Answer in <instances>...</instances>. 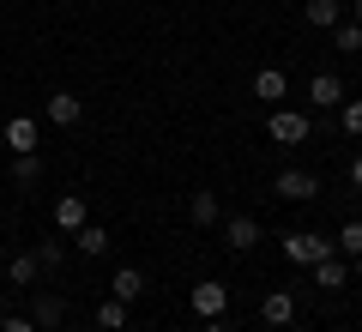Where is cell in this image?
<instances>
[{"label": "cell", "mask_w": 362, "mask_h": 332, "mask_svg": "<svg viewBox=\"0 0 362 332\" xmlns=\"http://www.w3.org/2000/svg\"><path fill=\"white\" fill-rule=\"evenodd\" d=\"M278 248H284V260H290V266H314V260L338 254V248L326 242L320 230H290V236H278Z\"/></svg>", "instance_id": "cell-1"}, {"label": "cell", "mask_w": 362, "mask_h": 332, "mask_svg": "<svg viewBox=\"0 0 362 332\" xmlns=\"http://www.w3.org/2000/svg\"><path fill=\"white\" fill-rule=\"evenodd\" d=\"M308 133H314V121L302 115V109H272L266 115V139L272 145H308Z\"/></svg>", "instance_id": "cell-2"}, {"label": "cell", "mask_w": 362, "mask_h": 332, "mask_svg": "<svg viewBox=\"0 0 362 332\" xmlns=\"http://www.w3.org/2000/svg\"><path fill=\"white\" fill-rule=\"evenodd\" d=\"M194 314L199 320H223L230 314V284L223 278H199L194 284Z\"/></svg>", "instance_id": "cell-3"}, {"label": "cell", "mask_w": 362, "mask_h": 332, "mask_svg": "<svg viewBox=\"0 0 362 332\" xmlns=\"http://www.w3.org/2000/svg\"><path fill=\"white\" fill-rule=\"evenodd\" d=\"M272 193H278V200H314V193H320V176H314V169H278V181H272Z\"/></svg>", "instance_id": "cell-4"}, {"label": "cell", "mask_w": 362, "mask_h": 332, "mask_svg": "<svg viewBox=\"0 0 362 332\" xmlns=\"http://www.w3.org/2000/svg\"><path fill=\"white\" fill-rule=\"evenodd\" d=\"M259 320H266L272 332H290V326H296V296H290V290H266V296H259Z\"/></svg>", "instance_id": "cell-5"}, {"label": "cell", "mask_w": 362, "mask_h": 332, "mask_svg": "<svg viewBox=\"0 0 362 332\" xmlns=\"http://www.w3.org/2000/svg\"><path fill=\"white\" fill-rule=\"evenodd\" d=\"M42 115H49L54 127H78V121H85V97H78V91H49Z\"/></svg>", "instance_id": "cell-6"}, {"label": "cell", "mask_w": 362, "mask_h": 332, "mask_svg": "<svg viewBox=\"0 0 362 332\" xmlns=\"http://www.w3.org/2000/svg\"><path fill=\"white\" fill-rule=\"evenodd\" d=\"M223 242H230L235 254H254V248H259V217L230 212V217H223Z\"/></svg>", "instance_id": "cell-7"}, {"label": "cell", "mask_w": 362, "mask_h": 332, "mask_svg": "<svg viewBox=\"0 0 362 332\" xmlns=\"http://www.w3.org/2000/svg\"><path fill=\"white\" fill-rule=\"evenodd\" d=\"M254 97H259V103H272V109H284V97H290L284 67H259V73H254Z\"/></svg>", "instance_id": "cell-8"}, {"label": "cell", "mask_w": 362, "mask_h": 332, "mask_svg": "<svg viewBox=\"0 0 362 332\" xmlns=\"http://www.w3.org/2000/svg\"><path fill=\"white\" fill-rule=\"evenodd\" d=\"M85 224H90V217H85V193H61V200H54V230L78 236Z\"/></svg>", "instance_id": "cell-9"}, {"label": "cell", "mask_w": 362, "mask_h": 332, "mask_svg": "<svg viewBox=\"0 0 362 332\" xmlns=\"http://www.w3.org/2000/svg\"><path fill=\"white\" fill-rule=\"evenodd\" d=\"M187 217H194L199 230L223 224V205H218V193H211V188H194V193H187Z\"/></svg>", "instance_id": "cell-10"}, {"label": "cell", "mask_w": 362, "mask_h": 332, "mask_svg": "<svg viewBox=\"0 0 362 332\" xmlns=\"http://www.w3.org/2000/svg\"><path fill=\"white\" fill-rule=\"evenodd\" d=\"M308 103L314 109H338V103H344V79L338 73H314L308 79Z\"/></svg>", "instance_id": "cell-11"}, {"label": "cell", "mask_w": 362, "mask_h": 332, "mask_svg": "<svg viewBox=\"0 0 362 332\" xmlns=\"http://www.w3.org/2000/svg\"><path fill=\"white\" fill-rule=\"evenodd\" d=\"M0 139H6V151H37V121H30V115H13V121H6V127H0Z\"/></svg>", "instance_id": "cell-12"}, {"label": "cell", "mask_w": 362, "mask_h": 332, "mask_svg": "<svg viewBox=\"0 0 362 332\" xmlns=\"http://www.w3.org/2000/svg\"><path fill=\"white\" fill-rule=\"evenodd\" d=\"M314 284H320V290H344L350 284V266H344V254H326V260H314Z\"/></svg>", "instance_id": "cell-13"}, {"label": "cell", "mask_w": 362, "mask_h": 332, "mask_svg": "<svg viewBox=\"0 0 362 332\" xmlns=\"http://www.w3.org/2000/svg\"><path fill=\"white\" fill-rule=\"evenodd\" d=\"M30 320H37V332H54L66 320V302L54 290H37V308H30Z\"/></svg>", "instance_id": "cell-14"}, {"label": "cell", "mask_w": 362, "mask_h": 332, "mask_svg": "<svg viewBox=\"0 0 362 332\" xmlns=\"http://www.w3.org/2000/svg\"><path fill=\"white\" fill-rule=\"evenodd\" d=\"M302 18H308L314 30H338V25H344V0H308Z\"/></svg>", "instance_id": "cell-15"}, {"label": "cell", "mask_w": 362, "mask_h": 332, "mask_svg": "<svg viewBox=\"0 0 362 332\" xmlns=\"http://www.w3.org/2000/svg\"><path fill=\"white\" fill-rule=\"evenodd\" d=\"M37 272H42L37 248H30V254H13V260H6V284H13V290H30V284H37Z\"/></svg>", "instance_id": "cell-16"}, {"label": "cell", "mask_w": 362, "mask_h": 332, "mask_svg": "<svg viewBox=\"0 0 362 332\" xmlns=\"http://www.w3.org/2000/svg\"><path fill=\"white\" fill-rule=\"evenodd\" d=\"M109 296H121V302L133 308V302L145 296V272H139V266H121L115 278H109Z\"/></svg>", "instance_id": "cell-17"}, {"label": "cell", "mask_w": 362, "mask_h": 332, "mask_svg": "<svg viewBox=\"0 0 362 332\" xmlns=\"http://www.w3.org/2000/svg\"><path fill=\"white\" fill-rule=\"evenodd\" d=\"M73 248H78L85 260H103V254H109L115 242H109V230H103V224H85V230L73 236Z\"/></svg>", "instance_id": "cell-18"}, {"label": "cell", "mask_w": 362, "mask_h": 332, "mask_svg": "<svg viewBox=\"0 0 362 332\" xmlns=\"http://www.w3.org/2000/svg\"><path fill=\"white\" fill-rule=\"evenodd\" d=\"M13 181H18V188H37V181H42V151H18L13 157Z\"/></svg>", "instance_id": "cell-19"}, {"label": "cell", "mask_w": 362, "mask_h": 332, "mask_svg": "<svg viewBox=\"0 0 362 332\" xmlns=\"http://www.w3.org/2000/svg\"><path fill=\"white\" fill-rule=\"evenodd\" d=\"M97 326H103V332H127V302H121V296L97 302Z\"/></svg>", "instance_id": "cell-20"}, {"label": "cell", "mask_w": 362, "mask_h": 332, "mask_svg": "<svg viewBox=\"0 0 362 332\" xmlns=\"http://www.w3.org/2000/svg\"><path fill=\"white\" fill-rule=\"evenodd\" d=\"M66 242H73V236H49V242H37L42 272H61V266H66Z\"/></svg>", "instance_id": "cell-21"}, {"label": "cell", "mask_w": 362, "mask_h": 332, "mask_svg": "<svg viewBox=\"0 0 362 332\" xmlns=\"http://www.w3.org/2000/svg\"><path fill=\"white\" fill-rule=\"evenodd\" d=\"M332 248H338V254H344V260H356V254H362V217H350L344 230L332 236Z\"/></svg>", "instance_id": "cell-22"}, {"label": "cell", "mask_w": 362, "mask_h": 332, "mask_svg": "<svg viewBox=\"0 0 362 332\" xmlns=\"http://www.w3.org/2000/svg\"><path fill=\"white\" fill-rule=\"evenodd\" d=\"M338 127H344L350 139H362V97H344V103H338Z\"/></svg>", "instance_id": "cell-23"}, {"label": "cell", "mask_w": 362, "mask_h": 332, "mask_svg": "<svg viewBox=\"0 0 362 332\" xmlns=\"http://www.w3.org/2000/svg\"><path fill=\"white\" fill-rule=\"evenodd\" d=\"M332 37H338V49H344V55H362V25H356V18H350V25H338Z\"/></svg>", "instance_id": "cell-24"}, {"label": "cell", "mask_w": 362, "mask_h": 332, "mask_svg": "<svg viewBox=\"0 0 362 332\" xmlns=\"http://www.w3.org/2000/svg\"><path fill=\"white\" fill-rule=\"evenodd\" d=\"M0 332H37V320H30V314H6V320H0Z\"/></svg>", "instance_id": "cell-25"}, {"label": "cell", "mask_w": 362, "mask_h": 332, "mask_svg": "<svg viewBox=\"0 0 362 332\" xmlns=\"http://www.w3.org/2000/svg\"><path fill=\"white\" fill-rule=\"evenodd\" d=\"M350 188H356V193H362V151H356V157H350Z\"/></svg>", "instance_id": "cell-26"}, {"label": "cell", "mask_w": 362, "mask_h": 332, "mask_svg": "<svg viewBox=\"0 0 362 332\" xmlns=\"http://www.w3.org/2000/svg\"><path fill=\"white\" fill-rule=\"evenodd\" d=\"M199 332H230V326H223V320H206V326H199Z\"/></svg>", "instance_id": "cell-27"}, {"label": "cell", "mask_w": 362, "mask_h": 332, "mask_svg": "<svg viewBox=\"0 0 362 332\" xmlns=\"http://www.w3.org/2000/svg\"><path fill=\"white\" fill-rule=\"evenodd\" d=\"M350 278H362V254H356V260H350Z\"/></svg>", "instance_id": "cell-28"}, {"label": "cell", "mask_w": 362, "mask_h": 332, "mask_svg": "<svg viewBox=\"0 0 362 332\" xmlns=\"http://www.w3.org/2000/svg\"><path fill=\"white\" fill-rule=\"evenodd\" d=\"M350 13H356V25H362V0H350Z\"/></svg>", "instance_id": "cell-29"}, {"label": "cell", "mask_w": 362, "mask_h": 332, "mask_svg": "<svg viewBox=\"0 0 362 332\" xmlns=\"http://www.w3.org/2000/svg\"><path fill=\"white\" fill-rule=\"evenodd\" d=\"M0 242H6V230H0Z\"/></svg>", "instance_id": "cell-30"}]
</instances>
